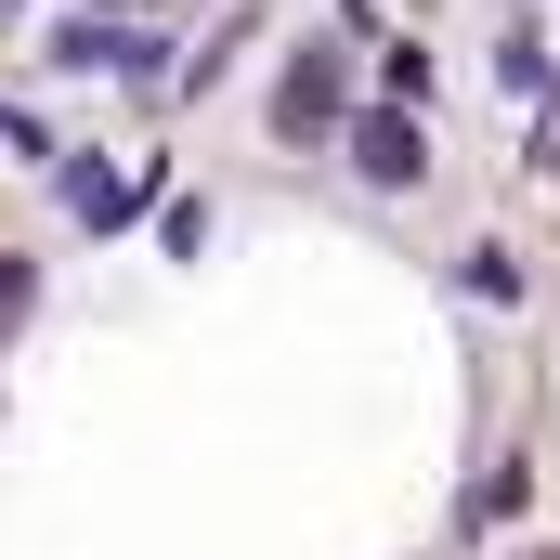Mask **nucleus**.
Listing matches in <instances>:
<instances>
[{"label": "nucleus", "mask_w": 560, "mask_h": 560, "mask_svg": "<svg viewBox=\"0 0 560 560\" xmlns=\"http://www.w3.org/2000/svg\"><path fill=\"white\" fill-rule=\"evenodd\" d=\"M352 105H365V52H352V39H300L275 66V92H261V131H275L287 156H326Z\"/></svg>", "instance_id": "f257e3e1"}, {"label": "nucleus", "mask_w": 560, "mask_h": 560, "mask_svg": "<svg viewBox=\"0 0 560 560\" xmlns=\"http://www.w3.org/2000/svg\"><path fill=\"white\" fill-rule=\"evenodd\" d=\"M39 66L52 79H118L131 105H170V26H131V13H52Z\"/></svg>", "instance_id": "f03ea898"}, {"label": "nucleus", "mask_w": 560, "mask_h": 560, "mask_svg": "<svg viewBox=\"0 0 560 560\" xmlns=\"http://www.w3.org/2000/svg\"><path fill=\"white\" fill-rule=\"evenodd\" d=\"M156 183H170V156H143V170H118L105 143H66V156H52V196H66L79 235H131L143 209H156Z\"/></svg>", "instance_id": "7ed1b4c3"}, {"label": "nucleus", "mask_w": 560, "mask_h": 560, "mask_svg": "<svg viewBox=\"0 0 560 560\" xmlns=\"http://www.w3.org/2000/svg\"><path fill=\"white\" fill-rule=\"evenodd\" d=\"M339 170H352L365 196H430V131L405 105H352V118H339Z\"/></svg>", "instance_id": "20e7f679"}, {"label": "nucleus", "mask_w": 560, "mask_h": 560, "mask_svg": "<svg viewBox=\"0 0 560 560\" xmlns=\"http://www.w3.org/2000/svg\"><path fill=\"white\" fill-rule=\"evenodd\" d=\"M535 509V456H495L469 495H456V535H495V522H522Z\"/></svg>", "instance_id": "39448f33"}, {"label": "nucleus", "mask_w": 560, "mask_h": 560, "mask_svg": "<svg viewBox=\"0 0 560 560\" xmlns=\"http://www.w3.org/2000/svg\"><path fill=\"white\" fill-rule=\"evenodd\" d=\"M495 92H522V105H548L560 92V52H548V26L522 13V26H495Z\"/></svg>", "instance_id": "423d86ee"}, {"label": "nucleus", "mask_w": 560, "mask_h": 560, "mask_svg": "<svg viewBox=\"0 0 560 560\" xmlns=\"http://www.w3.org/2000/svg\"><path fill=\"white\" fill-rule=\"evenodd\" d=\"M430 92H443V66H430V39H378V92H365V105H405V118H418Z\"/></svg>", "instance_id": "0eeeda50"}, {"label": "nucleus", "mask_w": 560, "mask_h": 560, "mask_svg": "<svg viewBox=\"0 0 560 560\" xmlns=\"http://www.w3.org/2000/svg\"><path fill=\"white\" fill-rule=\"evenodd\" d=\"M39 275H52L39 248H0V352L26 339V313H39Z\"/></svg>", "instance_id": "6e6552de"}, {"label": "nucleus", "mask_w": 560, "mask_h": 560, "mask_svg": "<svg viewBox=\"0 0 560 560\" xmlns=\"http://www.w3.org/2000/svg\"><path fill=\"white\" fill-rule=\"evenodd\" d=\"M456 287H482V300H522V248H495V235H482V248H456Z\"/></svg>", "instance_id": "1a4fd4ad"}, {"label": "nucleus", "mask_w": 560, "mask_h": 560, "mask_svg": "<svg viewBox=\"0 0 560 560\" xmlns=\"http://www.w3.org/2000/svg\"><path fill=\"white\" fill-rule=\"evenodd\" d=\"M0 143H13V170H39V183H52V156H66V143L39 131V118H26V105H0Z\"/></svg>", "instance_id": "9d476101"}, {"label": "nucleus", "mask_w": 560, "mask_h": 560, "mask_svg": "<svg viewBox=\"0 0 560 560\" xmlns=\"http://www.w3.org/2000/svg\"><path fill=\"white\" fill-rule=\"evenodd\" d=\"M156 248H170V261H196V248H209V209H196V196H170V222H156Z\"/></svg>", "instance_id": "9b49d317"}, {"label": "nucleus", "mask_w": 560, "mask_h": 560, "mask_svg": "<svg viewBox=\"0 0 560 560\" xmlns=\"http://www.w3.org/2000/svg\"><path fill=\"white\" fill-rule=\"evenodd\" d=\"M535 183H560V118H548V131H535Z\"/></svg>", "instance_id": "f8f14e48"}, {"label": "nucleus", "mask_w": 560, "mask_h": 560, "mask_svg": "<svg viewBox=\"0 0 560 560\" xmlns=\"http://www.w3.org/2000/svg\"><path fill=\"white\" fill-rule=\"evenodd\" d=\"M92 13H131V26H143V13H156V26H170V0H92Z\"/></svg>", "instance_id": "ddd939ff"}, {"label": "nucleus", "mask_w": 560, "mask_h": 560, "mask_svg": "<svg viewBox=\"0 0 560 560\" xmlns=\"http://www.w3.org/2000/svg\"><path fill=\"white\" fill-rule=\"evenodd\" d=\"M13 13H26V0H0V26H13Z\"/></svg>", "instance_id": "4468645a"}, {"label": "nucleus", "mask_w": 560, "mask_h": 560, "mask_svg": "<svg viewBox=\"0 0 560 560\" xmlns=\"http://www.w3.org/2000/svg\"><path fill=\"white\" fill-rule=\"evenodd\" d=\"M535 560H560V548H535Z\"/></svg>", "instance_id": "2eb2a0df"}, {"label": "nucleus", "mask_w": 560, "mask_h": 560, "mask_svg": "<svg viewBox=\"0 0 560 560\" xmlns=\"http://www.w3.org/2000/svg\"><path fill=\"white\" fill-rule=\"evenodd\" d=\"M352 13H365V0H352Z\"/></svg>", "instance_id": "dca6fc26"}]
</instances>
